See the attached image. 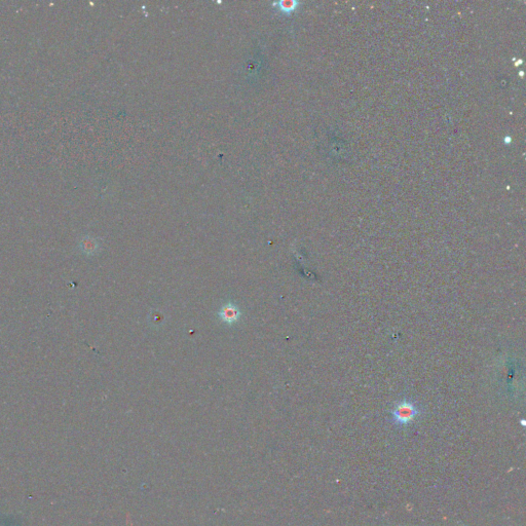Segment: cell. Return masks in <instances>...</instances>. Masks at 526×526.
Returning a JSON list of instances; mask_svg holds the SVG:
<instances>
[{
    "label": "cell",
    "mask_w": 526,
    "mask_h": 526,
    "mask_svg": "<svg viewBox=\"0 0 526 526\" xmlns=\"http://www.w3.org/2000/svg\"><path fill=\"white\" fill-rule=\"evenodd\" d=\"M420 414V407L410 399H403L399 401L391 411L392 422L396 426H400L411 424Z\"/></svg>",
    "instance_id": "cell-1"
},
{
    "label": "cell",
    "mask_w": 526,
    "mask_h": 526,
    "mask_svg": "<svg viewBox=\"0 0 526 526\" xmlns=\"http://www.w3.org/2000/svg\"><path fill=\"white\" fill-rule=\"evenodd\" d=\"M219 316H220V319L224 322V323L233 324L240 319L241 313H240L239 308L235 306L234 304L228 303V304L224 305L221 308Z\"/></svg>",
    "instance_id": "cell-2"
},
{
    "label": "cell",
    "mask_w": 526,
    "mask_h": 526,
    "mask_svg": "<svg viewBox=\"0 0 526 526\" xmlns=\"http://www.w3.org/2000/svg\"><path fill=\"white\" fill-rule=\"evenodd\" d=\"M274 5L277 6L281 12L285 14H290L294 12V10L297 8V6L299 5V2L295 1V0H281V1L275 2Z\"/></svg>",
    "instance_id": "cell-3"
}]
</instances>
